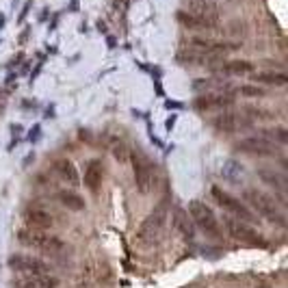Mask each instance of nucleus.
<instances>
[{
    "label": "nucleus",
    "instance_id": "obj_20",
    "mask_svg": "<svg viewBox=\"0 0 288 288\" xmlns=\"http://www.w3.org/2000/svg\"><path fill=\"white\" fill-rule=\"evenodd\" d=\"M225 74H252L254 72V63L245 61V59H238V61H227L224 65Z\"/></svg>",
    "mask_w": 288,
    "mask_h": 288
},
{
    "label": "nucleus",
    "instance_id": "obj_5",
    "mask_svg": "<svg viewBox=\"0 0 288 288\" xmlns=\"http://www.w3.org/2000/svg\"><path fill=\"white\" fill-rule=\"evenodd\" d=\"M7 267L11 271H20V273H26V275H43L50 271L43 260L31 258V256H11L7 260Z\"/></svg>",
    "mask_w": 288,
    "mask_h": 288
},
{
    "label": "nucleus",
    "instance_id": "obj_24",
    "mask_svg": "<svg viewBox=\"0 0 288 288\" xmlns=\"http://www.w3.org/2000/svg\"><path fill=\"white\" fill-rule=\"evenodd\" d=\"M113 154H115L119 160H124V159H126V154H124V148H119V150L115 148V150H113Z\"/></svg>",
    "mask_w": 288,
    "mask_h": 288
},
{
    "label": "nucleus",
    "instance_id": "obj_27",
    "mask_svg": "<svg viewBox=\"0 0 288 288\" xmlns=\"http://www.w3.org/2000/svg\"><path fill=\"white\" fill-rule=\"evenodd\" d=\"M258 288H271V286H258Z\"/></svg>",
    "mask_w": 288,
    "mask_h": 288
},
{
    "label": "nucleus",
    "instance_id": "obj_18",
    "mask_svg": "<svg viewBox=\"0 0 288 288\" xmlns=\"http://www.w3.org/2000/svg\"><path fill=\"white\" fill-rule=\"evenodd\" d=\"M252 80L264 85H273V87H284L288 83V76L284 72H260V74H252Z\"/></svg>",
    "mask_w": 288,
    "mask_h": 288
},
{
    "label": "nucleus",
    "instance_id": "obj_19",
    "mask_svg": "<svg viewBox=\"0 0 288 288\" xmlns=\"http://www.w3.org/2000/svg\"><path fill=\"white\" fill-rule=\"evenodd\" d=\"M173 217H176V219H173V221H176V227H178V230H180V232H182V234L187 236V238H193V236H195V224H193V219H191V217H189L187 213H184L182 208H178V210H176V215H173Z\"/></svg>",
    "mask_w": 288,
    "mask_h": 288
},
{
    "label": "nucleus",
    "instance_id": "obj_25",
    "mask_svg": "<svg viewBox=\"0 0 288 288\" xmlns=\"http://www.w3.org/2000/svg\"><path fill=\"white\" fill-rule=\"evenodd\" d=\"M29 139H31V141H37V139H39V126H35V128H32V134H31Z\"/></svg>",
    "mask_w": 288,
    "mask_h": 288
},
{
    "label": "nucleus",
    "instance_id": "obj_17",
    "mask_svg": "<svg viewBox=\"0 0 288 288\" xmlns=\"http://www.w3.org/2000/svg\"><path fill=\"white\" fill-rule=\"evenodd\" d=\"M57 197H59V202H61L67 210H74V213H78V210H85V199L80 197L78 193H74V191H61Z\"/></svg>",
    "mask_w": 288,
    "mask_h": 288
},
{
    "label": "nucleus",
    "instance_id": "obj_3",
    "mask_svg": "<svg viewBox=\"0 0 288 288\" xmlns=\"http://www.w3.org/2000/svg\"><path fill=\"white\" fill-rule=\"evenodd\" d=\"M189 217L193 219L195 225L202 227L206 234L221 236L219 219H217V215L213 213V208H210V206H206L204 202H199V199H193V202L189 204Z\"/></svg>",
    "mask_w": 288,
    "mask_h": 288
},
{
    "label": "nucleus",
    "instance_id": "obj_7",
    "mask_svg": "<svg viewBox=\"0 0 288 288\" xmlns=\"http://www.w3.org/2000/svg\"><path fill=\"white\" fill-rule=\"evenodd\" d=\"M178 22H180L182 26H187V29H206V31H215L217 26V18L213 15H197V13H191V11H178Z\"/></svg>",
    "mask_w": 288,
    "mask_h": 288
},
{
    "label": "nucleus",
    "instance_id": "obj_12",
    "mask_svg": "<svg viewBox=\"0 0 288 288\" xmlns=\"http://www.w3.org/2000/svg\"><path fill=\"white\" fill-rule=\"evenodd\" d=\"M54 171H57V176L61 178L65 184H74V187H78L80 178H78V171H76L74 162L67 160V159H61L54 162Z\"/></svg>",
    "mask_w": 288,
    "mask_h": 288
},
{
    "label": "nucleus",
    "instance_id": "obj_11",
    "mask_svg": "<svg viewBox=\"0 0 288 288\" xmlns=\"http://www.w3.org/2000/svg\"><path fill=\"white\" fill-rule=\"evenodd\" d=\"M134 178H137V189L141 193L150 191L152 176H150V165L145 162L143 156H134Z\"/></svg>",
    "mask_w": 288,
    "mask_h": 288
},
{
    "label": "nucleus",
    "instance_id": "obj_26",
    "mask_svg": "<svg viewBox=\"0 0 288 288\" xmlns=\"http://www.w3.org/2000/svg\"><path fill=\"white\" fill-rule=\"evenodd\" d=\"M165 106H167V108H180L182 104H180V102H169V100H167V102H165Z\"/></svg>",
    "mask_w": 288,
    "mask_h": 288
},
{
    "label": "nucleus",
    "instance_id": "obj_6",
    "mask_svg": "<svg viewBox=\"0 0 288 288\" xmlns=\"http://www.w3.org/2000/svg\"><path fill=\"white\" fill-rule=\"evenodd\" d=\"M238 152H245V154H256V156H273L275 154V145L264 137H247L241 139L236 143Z\"/></svg>",
    "mask_w": 288,
    "mask_h": 288
},
{
    "label": "nucleus",
    "instance_id": "obj_9",
    "mask_svg": "<svg viewBox=\"0 0 288 288\" xmlns=\"http://www.w3.org/2000/svg\"><path fill=\"white\" fill-rule=\"evenodd\" d=\"M15 288H57L59 280L52 275L43 273V275H29V278H22L13 282Z\"/></svg>",
    "mask_w": 288,
    "mask_h": 288
},
{
    "label": "nucleus",
    "instance_id": "obj_10",
    "mask_svg": "<svg viewBox=\"0 0 288 288\" xmlns=\"http://www.w3.org/2000/svg\"><path fill=\"white\" fill-rule=\"evenodd\" d=\"M26 224L31 227H35V230H50L54 225V219L50 213H46V210L41 208H29L26 210Z\"/></svg>",
    "mask_w": 288,
    "mask_h": 288
},
{
    "label": "nucleus",
    "instance_id": "obj_2",
    "mask_svg": "<svg viewBox=\"0 0 288 288\" xmlns=\"http://www.w3.org/2000/svg\"><path fill=\"white\" fill-rule=\"evenodd\" d=\"M245 199L249 202V206H252L256 213L262 215L267 221H271V224H275L280 227L286 225V215L280 213L278 206H275V202L269 197V195H264L262 191H256V189H247V191H245Z\"/></svg>",
    "mask_w": 288,
    "mask_h": 288
},
{
    "label": "nucleus",
    "instance_id": "obj_15",
    "mask_svg": "<svg viewBox=\"0 0 288 288\" xmlns=\"http://www.w3.org/2000/svg\"><path fill=\"white\" fill-rule=\"evenodd\" d=\"M162 217H165V208L160 206V208H156L154 213L148 217V221H145L143 227H141L139 236L141 238H148L150 234H156V232H159V227L162 225Z\"/></svg>",
    "mask_w": 288,
    "mask_h": 288
},
{
    "label": "nucleus",
    "instance_id": "obj_14",
    "mask_svg": "<svg viewBox=\"0 0 288 288\" xmlns=\"http://www.w3.org/2000/svg\"><path fill=\"white\" fill-rule=\"evenodd\" d=\"M213 126L217 130H221V132H234L238 126H243V122L236 113H221L219 117H215Z\"/></svg>",
    "mask_w": 288,
    "mask_h": 288
},
{
    "label": "nucleus",
    "instance_id": "obj_23",
    "mask_svg": "<svg viewBox=\"0 0 288 288\" xmlns=\"http://www.w3.org/2000/svg\"><path fill=\"white\" fill-rule=\"evenodd\" d=\"M238 94L247 96V97H262L264 89H260L258 85H243V87H238Z\"/></svg>",
    "mask_w": 288,
    "mask_h": 288
},
{
    "label": "nucleus",
    "instance_id": "obj_21",
    "mask_svg": "<svg viewBox=\"0 0 288 288\" xmlns=\"http://www.w3.org/2000/svg\"><path fill=\"white\" fill-rule=\"evenodd\" d=\"M245 113L249 119H256V122H267V119H273L271 111H264V108H256V106H245Z\"/></svg>",
    "mask_w": 288,
    "mask_h": 288
},
{
    "label": "nucleus",
    "instance_id": "obj_16",
    "mask_svg": "<svg viewBox=\"0 0 288 288\" xmlns=\"http://www.w3.org/2000/svg\"><path fill=\"white\" fill-rule=\"evenodd\" d=\"M258 178L264 184H271L273 189H278V191H284L286 189V176L275 169H258Z\"/></svg>",
    "mask_w": 288,
    "mask_h": 288
},
{
    "label": "nucleus",
    "instance_id": "obj_22",
    "mask_svg": "<svg viewBox=\"0 0 288 288\" xmlns=\"http://www.w3.org/2000/svg\"><path fill=\"white\" fill-rule=\"evenodd\" d=\"M264 139H273L278 143H286L288 141V134H286V128H273V130H264L262 134Z\"/></svg>",
    "mask_w": 288,
    "mask_h": 288
},
{
    "label": "nucleus",
    "instance_id": "obj_1",
    "mask_svg": "<svg viewBox=\"0 0 288 288\" xmlns=\"http://www.w3.org/2000/svg\"><path fill=\"white\" fill-rule=\"evenodd\" d=\"M18 241L26 247H35V249H41V252H48V254H59L65 249V243L59 236L35 230V227H24V230H20Z\"/></svg>",
    "mask_w": 288,
    "mask_h": 288
},
{
    "label": "nucleus",
    "instance_id": "obj_8",
    "mask_svg": "<svg viewBox=\"0 0 288 288\" xmlns=\"http://www.w3.org/2000/svg\"><path fill=\"white\" fill-rule=\"evenodd\" d=\"M225 225H227V230H230V236H234L238 238V241H245V243H258V245H264L262 241H260V234L254 227H249L245 224H241V221H234V219H227L225 221Z\"/></svg>",
    "mask_w": 288,
    "mask_h": 288
},
{
    "label": "nucleus",
    "instance_id": "obj_4",
    "mask_svg": "<svg viewBox=\"0 0 288 288\" xmlns=\"http://www.w3.org/2000/svg\"><path fill=\"white\" fill-rule=\"evenodd\" d=\"M210 193H213V197L217 199V204H219L221 208L230 210L232 215L241 217L243 221H252V210H249L247 206H243V202H238L236 197H232L227 191H224L221 187H213L210 189Z\"/></svg>",
    "mask_w": 288,
    "mask_h": 288
},
{
    "label": "nucleus",
    "instance_id": "obj_13",
    "mask_svg": "<svg viewBox=\"0 0 288 288\" xmlns=\"http://www.w3.org/2000/svg\"><path fill=\"white\" fill-rule=\"evenodd\" d=\"M100 184H102V162L91 160L85 169V187L89 189L91 193H97Z\"/></svg>",
    "mask_w": 288,
    "mask_h": 288
}]
</instances>
